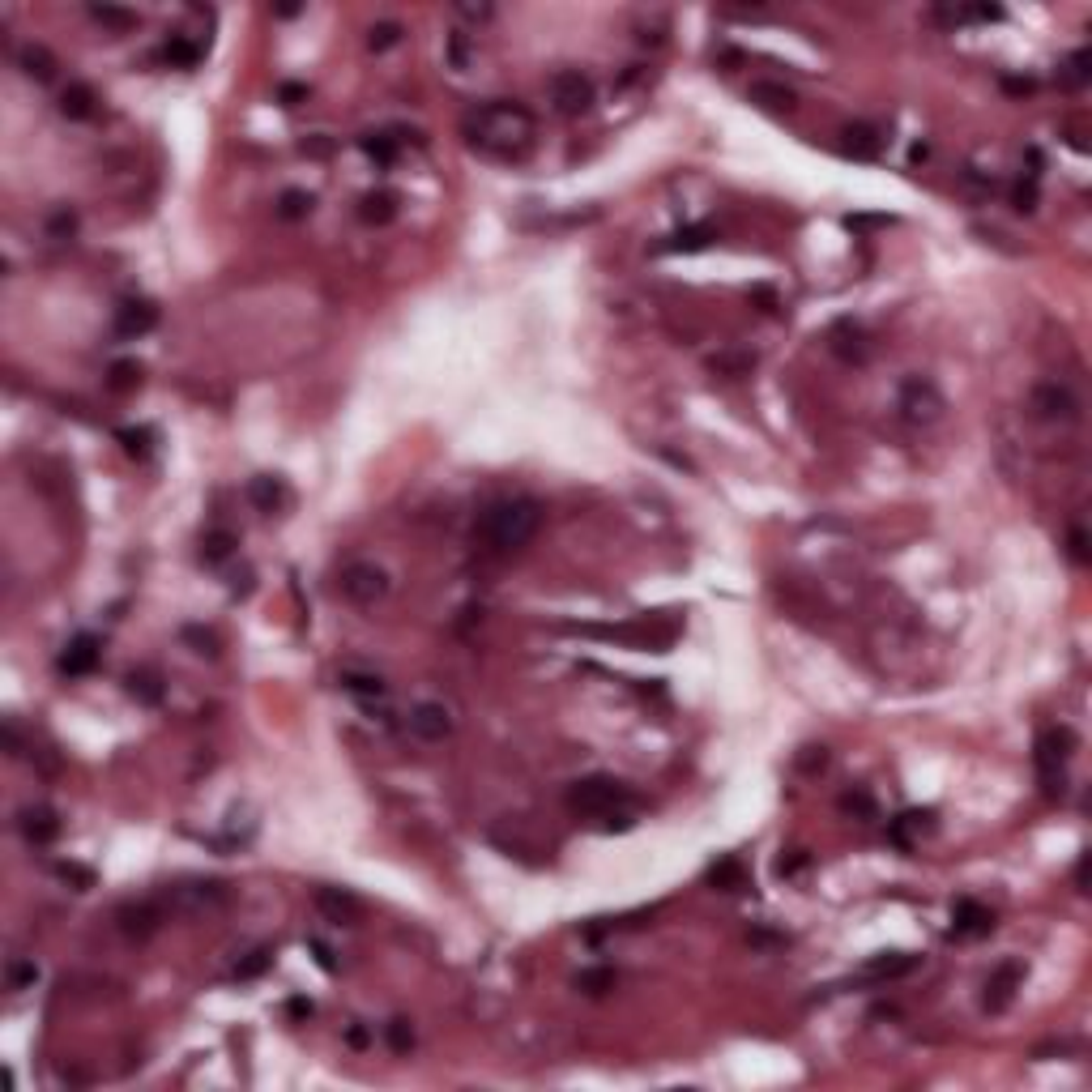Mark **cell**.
Wrapping results in <instances>:
<instances>
[{"label": "cell", "mask_w": 1092, "mask_h": 1092, "mask_svg": "<svg viewBox=\"0 0 1092 1092\" xmlns=\"http://www.w3.org/2000/svg\"><path fill=\"white\" fill-rule=\"evenodd\" d=\"M1067 551H1072L1075 564H1088V534H1084L1080 526H1075L1072 534H1067Z\"/></svg>", "instance_id": "obj_51"}, {"label": "cell", "mask_w": 1092, "mask_h": 1092, "mask_svg": "<svg viewBox=\"0 0 1092 1092\" xmlns=\"http://www.w3.org/2000/svg\"><path fill=\"white\" fill-rule=\"evenodd\" d=\"M278 103H282V107L307 103V85L304 82H282V85H278Z\"/></svg>", "instance_id": "obj_50"}, {"label": "cell", "mask_w": 1092, "mask_h": 1092, "mask_svg": "<svg viewBox=\"0 0 1092 1092\" xmlns=\"http://www.w3.org/2000/svg\"><path fill=\"white\" fill-rule=\"evenodd\" d=\"M448 64L452 69H470V39L465 34H448Z\"/></svg>", "instance_id": "obj_49"}, {"label": "cell", "mask_w": 1092, "mask_h": 1092, "mask_svg": "<svg viewBox=\"0 0 1092 1092\" xmlns=\"http://www.w3.org/2000/svg\"><path fill=\"white\" fill-rule=\"evenodd\" d=\"M95 107H98V98H95V90L85 82H69L64 85V95H60V116L64 120H90L95 116Z\"/></svg>", "instance_id": "obj_22"}, {"label": "cell", "mask_w": 1092, "mask_h": 1092, "mask_svg": "<svg viewBox=\"0 0 1092 1092\" xmlns=\"http://www.w3.org/2000/svg\"><path fill=\"white\" fill-rule=\"evenodd\" d=\"M316 909H320L333 926H355L358 914H363L358 896L346 892V888H320V892H316Z\"/></svg>", "instance_id": "obj_16"}, {"label": "cell", "mask_w": 1092, "mask_h": 1092, "mask_svg": "<svg viewBox=\"0 0 1092 1092\" xmlns=\"http://www.w3.org/2000/svg\"><path fill=\"white\" fill-rule=\"evenodd\" d=\"M18 69L31 77V82H52L60 64H56V56L47 52L43 43H21L18 47Z\"/></svg>", "instance_id": "obj_20"}, {"label": "cell", "mask_w": 1092, "mask_h": 1092, "mask_svg": "<svg viewBox=\"0 0 1092 1092\" xmlns=\"http://www.w3.org/2000/svg\"><path fill=\"white\" fill-rule=\"evenodd\" d=\"M39 982V965L34 960H13L9 965V990H31Z\"/></svg>", "instance_id": "obj_47"}, {"label": "cell", "mask_w": 1092, "mask_h": 1092, "mask_svg": "<svg viewBox=\"0 0 1092 1092\" xmlns=\"http://www.w3.org/2000/svg\"><path fill=\"white\" fill-rule=\"evenodd\" d=\"M1011 205H1016L1020 214H1033V210H1037V176L1020 179L1016 188H1011Z\"/></svg>", "instance_id": "obj_46"}, {"label": "cell", "mask_w": 1092, "mask_h": 1092, "mask_svg": "<svg viewBox=\"0 0 1092 1092\" xmlns=\"http://www.w3.org/2000/svg\"><path fill=\"white\" fill-rule=\"evenodd\" d=\"M158 60L171 64V69H197V64H201V47L192 39H184V34H171V39L162 43Z\"/></svg>", "instance_id": "obj_27"}, {"label": "cell", "mask_w": 1092, "mask_h": 1092, "mask_svg": "<svg viewBox=\"0 0 1092 1092\" xmlns=\"http://www.w3.org/2000/svg\"><path fill=\"white\" fill-rule=\"evenodd\" d=\"M73 231H77V214L73 210H56L52 218H47V235H52V240H69Z\"/></svg>", "instance_id": "obj_48"}, {"label": "cell", "mask_w": 1092, "mask_h": 1092, "mask_svg": "<svg viewBox=\"0 0 1092 1092\" xmlns=\"http://www.w3.org/2000/svg\"><path fill=\"white\" fill-rule=\"evenodd\" d=\"M534 133H538L534 116H529L521 103H508V98L478 107V111L465 120V136H470V146L478 150V154H487V158H500V162H516V158H526L529 150H534Z\"/></svg>", "instance_id": "obj_1"}, {"label": "cell", "mask_w": 1092, "mask_h": 1092, "mask_svg": "<svg viewBox=\"0 0 1092 1092\" xmlns=\"http://www.w3.org/2000/svg\"><path fill=\"white\" fill-rule=\"evenodd\" d=\"M577 990H585V994H606V990H615V968H606V965L580 968V973H577Z\"/></svg>", "instance_id": "obj_39"}, {"label": "cell", "mask_w": 1092, "mask_h": 1092, "mask_svg": "<svg viewBox=\"0 0 1092 1092\" xmlns=\"http://www.w3.org/2000/svg\"><path fill=\"white\" fill-rule=\"evenodd\" d=\"M1088 77H1092V52H1088V47H1075V52L1062 60L1059 82L1067 85V90H1084V85H1088Z\"/></svg>", "instance_id": "obj_28"}, {"label": "cell", "mask_w": 1092, "mask_h": 1092, "mask_svg": "<svg viewBox=\"0 0 1092 1092\" xmlns=\"http://www.w3.org/2000/svg\"><path fill=\"white\" fill-rule=\"evenodd\" d=\"M342 593H346L355 606H376L384 593H389V572L371 559H355V564L342 567Z\"/></svg>", "instance_id": "obj_5"}, {"label": "cell", "mask_w": 1092, "mask_h": 1092, "mask_svg": "<svg viewBox=\"0 0 1092 1092\" xmlns=\"http://www.w3.org/2000/svg\"><path fill=\"white\" fill-rule=\"evenodd\" d=\"M18 832L31 840V845H52V840L60 837V815H56L52 807H43V802L21 807L18 811Z\"/></svg>", "instance_id": "obj_15"}, {"label": "cell", "mask_w": 1092, "mask_h": 1092, "mask_svg": "<svg viewBox=\"0 0 1092 1092\" xmlns=\"http://www.w3.org/2000/svg\"><path fill=\"white\" fill-rule=\"evenodd\" d=\"M708 368L722 371V376H747V371L756 368V358H751V355H738V350H722V355L708 358Z\"/></svg>", "instance_id": "obj_40"}, {"label": "cell", "mask_w": 1092, "mask_h": 1092, "mask_svg": "<svg viewBox=\"0 0 1092 1092\" xmlns=\"http://www.w3.org/2000/svg\"><path fill=\"white\" fill-rule=\"evenodd\" d=\"M994 930V914H990L982 901L965 896V901L952 904V935L956 939H986Z\"/></svg>", "instance_id": "obj_13"}, {"label": "cell", "mask_w": 1092, "mask_h": 1092, "mask_svg": "<svg viewBox=\"0 0 1092 1092\" xmlns=\"http://www.w3.org/2000/svg\"><path fill=\"white\" fill-rule=\"evenodd\" d=\"M124 687H128V696L141 704H162V679H158L154 670H133L124 679Z\"/></svg>", "instance_id": "obj_34"}, {"label": "cell", "mask_w": 1092, "mask_h": 1092, "mask_svg": "<svg viewBox=\"0 0 1092 1092\" xmlns=\"http://www.w3.org/2000/svg\"><path fill=\"white\" fill-rule=\"evenodd\" d=\"M179 636H184V641L192 644V653H201V657H218V636H214V631H205V628H184Z\"/></svg>", "instance_id": "obj_45"}, {"label": "cell", "mask_w": 1092, "mask_h": 1092, "mask_svg": "<svg viewBox=\"0 0 1092 1092\" xmlns=\"http://www.w3.org/2000/svg\"><path fill=\"white\" fill-rule=\"evenodd\" d=\"M935 824V811H904V815L892 819V828H888V837L901 845V850H914V832H926Z\"/></svg>", "instance_id": "obj_25"}, {"label": "cell", "mask_w": 1092, "mask_h": 1092, "mask_svg": "<svg viewBox=\"0 0 1092 1092\" xmlns=\"http://www.w3.org/2000/svg\"><path fill=\"white\" fill-rule=\"evenodd\" d=\"M896 406H901V414L909 422L926 427V422H935L939 414H943V393H939L926 376H909L901 384V401H896Z\"/></svg>", "instance_id": "obj_6"}, {"label": "cell", "mask_w": 1092, "mask_h": 1092, "mask_svg": "<svg viewBox=\"0 0 1092 1092\" xmlns=\"http://www.w3.org/2000/svg\"><path fill=\"white\" fill-rule=\"evenodd\" d=\"M358 150L376 162V167H393L397 162V150H401V141L393 133H363L358 136Z\"/></svg>", "instance_id": "obj_26"}, {"label": "cell", "mask_w": 1092, "mask_h": 1092, "mask_svg": "<svg viewBox=\"0 0 1092 1092\" xmlns=\"http://www.w3.org/2000/svg\"><path fill=\"white\" fill-rule=\"evenodd\" d=\"M342 687H346L350 696H358L363 704L380 700V696L389 692V687H384V679H380V674H371V670H342Z\"/></svg>", "instance_id": "obj_29"}, {"label": "cell", "mask_w": 1092, "mask_h": 1092, "mask_svg": "<svg viewBox=\"0 0 1092 1092\" xmlns=\"http://www.w3.org/2000/svg\"><path fill=\"white\" fill-rule=\"evenodd\" d=\"M845 154L850 158H858V162H871V158H879V150H883V136H879V128H871V124H850L845 128Z\"/></svg>", "instance_id": "obj_21"}, {"label": "cell", "mask_w": 1092, "mask_h": 1092, "mask_svg": "<svg viewBox=\"0 0 1092 1092\" xmlns=\"http://www.w3.org/2000/svg\"><path fill=\"white\" fill-rule=\"evenodd\" d=\"M136 384H141V363L136 358H116L107 368V389L111 393H133Z\"/></svg>", "instance_id": "obj_35"}, {"label": "cell", "mask_w": 1092, "mask_h": 1092, "mask_svg": "<svg viewBox=\"0 0 1092 1092\" xmlns=\"http://www.w3.org/2000/svg\"><path fill=\"white\" fill-rule=\"evenodd\" d=\"M914 965L917 960L914 956H904V952H879L871 965H866V977H901V973H909Z\"/></svg>", "instance_id": "obj_36"}, {"label": "cell", "mask_w": 1092, "mask_h": 1092, "mask_svg": "<svg viewBox=\"0 0 1092 1092\" xmlns=\"http://www.w3.org/2000/svg\"><path fill=\"white\" fill-rule=\"evenodd\" d=\"M307 947H312V956H316V965L325 968V973H333V968H337L333 952H329V947H325V943H320V939H312V943H307Z\"/></svg>", "instance_id": "obj_52"}, {"label": "cell", "mask_w": 1092, "mask_h": 1092, "mask_svg": "<svg viewBox=\"0 0 1092 1092\" xmlns=\"http://www.w3.org/2000/svg\"><path fill=\"white\" fill-rule=\"evenodd\" d=\"M384 1041H389L393 1054L414 1050V1029H410V1020H389V1024H384Z\"/></svg>", "instance_id": "obj_42"}, {"label": "cell", "mask_w": 1092, "mask_h": 1092, "mask_svg": "<svg viewBox=\"0 0 1092 1092\" xmlns=\"http://www.w3.org/2000/svg\"><path fill=\"white\" fill-rule=\"evenodd\" d=\"M538 526H542V508L526 495H516V500H500V504L487 508L483 521H478V538L495 555H513V551L529 546Z\"/></svg>", "instance_id": "obj_2"}, {"label": "cell", "mask_w": 1092, "mask_h": 1092, "mask_svg": "<svg viewBox=\"0 0 1092 1092\" xmlns=\"http://www.w3.org/2000/svg\"><path fill=\"white\" fill-rule=\"evenodd\" d=\"M713 227L708 222H692V227H679V231L670 235V240L662 243V253H704L708 243H713Z\"/></svg>", "instance_id": "obj_23"}, {"label": "cell", "mask_w": 1092, "mask_h": 1092, "mask_svg": "<svg viewBox=\"0 0 1092 1092\" xmlns=\"http://www.w3.org/2000/svg\"><path fill=\"white\" fill-rule=\"evenodd\" d=\"M567 807L577 815H598L615 824V811L631 807V789L615 777H580L577 786L567 789Z\"/></svg>", "instance_id": "obj_3"}, {"label": "cell", "mask_w": 1092, "mask_h": 1092, "mask_svg": "<svg viewBox=\"0 0 1092 1092\" xmlns=\"http://www.w3.org/2000/svg\"><path fill=\"white\" fill-rule=\"evenodd\" d=\"M116 922H120V930H124V939H150L162 926V914H158V904H150V901H141V904H124L116 914Z\"/></svg>", "instance_id": "obj_17"}, {"label": "cell", "mask_w": 1092, "mask_h": 1092, "mask_svg": "<svg viewBox=\"0 0 1092 1092\" xmlns=\"http://www.w3.org/2000/svg\"><path fill=\"white\" fill-rule=\"evenodd\" d=\"M116 440L124 444V452H128V457H136V462L154 452V431H150V427H120Z\"/></svg>", "instance_id": "obj_38"}, {"label": "cell", "mask_w": 1092, "mask_h": 1092, "mask_svg": "<svg viewBox=\"0 0 1092 1092\" xmlns=\"http://www.w3.org/2000/svg\"><path fill=\"white\" fill-rule=\"evenodd\" d=\"M235 546H240V538H235L231 529H210V534L201 538V559H205V564H222V559L235 555Z\"/></svg>", "instance_id": "obj_32"}, {"label": "cell", "mask_w": 1092, "mask_h": 1092, "mask_svg": "<svg viewBox=\"0 0 1092 1092\" xmlns=\"http://www.w3.org/2000/svg\"><path fill=\"white\" fill-rule=\"evenodd\" d=\"M346 1041L355 1046V1050H368V1041H371V1037H368V1029H363V1024H350V1029H346Z\"/></svg>", "instance_id": "obj_57"}, {"label": "cell", "mask_w": 1092, "mask_h": 1092, "mask_svg": "<svg viewBox=\"0 0 1092 1092\" xmlns=\"http://www.w3.org/2000/svg\"><path fill=\"white\" fill-rule=\"evenodd\" d=\"M551 107L559 116H580L593 107V82H589L580 69H564V73L551 77Z\"/></svg>", "instance_id": "obj_7"}, {"label": "cell", "mask_w": 1092, "mask_h": 1092, "mask_svg": "<svg viewBox=\"0 0 1092 1092\" xmlns=\"http://www.w3.org/2000/svg\"><path fill=\"white\" fill-rule=\"evenodd\" d=\"M56 875H60L64 883H73V892H90V888H95V871H85V866H77V862H60Z\"/></svg>", "instance_id": "obj_44"}, {"label": "cell", "mask_w": 1092, "mask_h": 1092, "mask_svg": "<svg viewBox=\"0 0 1092 1092\" xmlns=\"http://www.w3.org/2000/svg\"><path fill=\"white\" fill-rule=\"evenodd\" d=\"M154 325H158V304L154 299H124V304L116 307V337H124V342L146 337Z\"/></svg>", "instance_id": "obj_11"}, {"label": "cell", "mask_w": 1092, "mask_h": 1092, "mask_svg": "<svg viewBox=\"0 0 1092 1092\" xmlns=\"http://www.w3.org/2000/svg\"><path fill=\"white\" fill-rule=\"evenodd\" d=\"M1020 986H1024V965H1020V960H1003V965L986 977V1011H1008Z\"/></svg>", "instance_id": "obj_12"}, {"label": "cell", "mask_w": 1092, "mask_h": 1092, "mask_svg": "<svg viewBox=\"0 0 1092 1092\" xmlns=\"http://www.w3.org/2000/svg\"><path fill=\"white\" fill-rule=\"evenodd\" d=\"M393 43H401V26L397 21H376L368 31V47L371 52H384V47H393Z\"/></svg>", "instance_id": "obj_43"}, {"label": "cell", "mask_w": 1092, "mask_h": 1092, "mask_svg": "<svg viewBox=\"0 0 1092 1092\" xmlns=\"http://www.w3.org/2000/svg\"><path fill=\"white\" fill-rule=\"evenodd\" d=\"M406 725H410V734L422 738V743H440V738L452 734V713L440 700H419L410 708Z\"/></svg>", "instance_id": "obj_9"}, {"label": "cell", "mask_w": 1092, "mask_h": 1092, "mask_svg": "<svg viewBox=\"0 0 1092 1092\" xmlns=\"http://www.w3.org/2000/svg\"><path fill=\"white\" fill-rule=\"evenodd\" d=\"M1033 414H1037L1041 422H1075L1080 419V397H1075L1067 384H1059V380H1046V384H1037L1029 397Z\"/></svg>", "instance_id": "obj_8"}, {"label": "cell", "mask_w": 1092, "mask_h": 1092, "mask_svg": "<svg viewBox=\"0 0 1092 1092\" xmlns=\"http://www.w3.org/2000/svg\"><path fill=\"white\" fill-rule=\"evenodd\" d=\"M708 883H713V888H722V892H743V888H747L743 862H738V858L713 862V866H708Z\"/></svg>", "instance_id": "obj_30"}, {"label": "cell", "mask_w": 1092, "mask_h": 1092, "mask_svg": "<svg viewBox=\"0 0 1092 1092\" xmlns=\"http://www.w3.org/2000/svg\"><path fill=\"white\" fill-rule=\"evenodd\" d=\"M747 95H751V103L768 107V111H794V107H799V95H794L786 82H773V77H756Z\"/></svg>", "instance_id": "obj_19"}, {"label": "cell", "mask_w": 1092, "mask_h": 1092, "mask_svg": "<svg viewBox=\"0 0 1092 1092\" xmlns=\"http://www.w3.org/2000/svg\"><path fill=\"white\" fill-rule=\"evenodd\" d=\"M840 811L853 815V819H862V824L879 819V807H875V799L866 794V789H845V794H840Z\"/></svg>", "instance_id": "obj_37"}, {"label": "cell", "mask_w": 1092, "mask_h": 1092, "mask_svg": "<svg viewBox=\"0 0 1092 1092\" xmlns=\"http://www.w3.org/2000/svg\"><path fill=\"white\" fill-rule=\"evenodd\" d=\"M358 218L371 222V227H384V222L397 218V197H393L389 188L363 192V201H358Z\"/></svg>", "instance_id": "obj_24"}, {"label": "cell", "mask_w": 1092, "mask_h": 1092, "mask_svg": "<svg viewBox=\"0 0 1092 1092\" xmlns=\"http://www.w3.org/2000/svg\"><path fill=\"white\" fill-rule=\"evenodd\" d=\"M248 500H253L256 513L273 516V513H282L291 495H286L282 478H273V474H261V478H253V483H248Z\"/></svg>", "instance_id": "obj_18"}, {"label": "cell", "mask_w": 1092, "mask_h": 1092, "mask_svg": "<svg viewBox=\"0 0 1092 1092\" xmlns=\"http://www.w3.org/2000/svg\"><path fill=\"white\" fill-rule=\"evenodd\" d=\"M90 18H95L98 26H107V31H116V34L136 31V21H141L133 9H124V5H90Z\"/></svg>", "instance_id": "obj_31"}, {"label": "cell", "mask_w": 1092, "mask_h": 1092, "mask_svg": "<svg viewBox=\"0 0 1092 1092\" xmlns=\"http://www.w3.org/2000/svg\"><path fill=\"white\" fill-rule=\"evenodd\" d=\"M316 197L307 188H286L282 197H278V218L282 222H304L307 214H312Z\"/></svg>", "instance_id": "obj_33"}, {"label": "cell", "mask_w": 1092, "mask_h": 1092, "mask_svg": "<svg viewBox=\"0 0 1092 1092\" xmlns=\"http://www.w3.org/2000/svg\"><path fill=\"white\" fill-rule=\"evenodd\" d=\"M751 294H756L760 304H764V312H777V294L768 291V286H756V291H751Z\"/></svg>", "instance_id": "obj_58"}, {"label": "cell", "mask_w": 1092, "mask_h": 1092, "mask_svg": "<svg viewBox=\"0 0 1092 1092\" xmlns=\"http://www.w3.org/2000/svg\"><path fill=\"white\" fill-rule=\"evenodd\" d=\"M1003 90H1008V95H1033L1037 85H1033L1029 77H1003Z\"/></svg>", "instance_id": "obj_54"}, {"label": "cell", "mask_w": 1092, "mask_h": 1092, "mask_svg": "<svg viewBox=\"0 0 1092 1092\" xmlns=\"http://www.w3.org/2000/svg\"><path fill=\"white\" fill-rule=\"evenodd\" d=\"M1072 751H1075V734L1067 730V725H1054V730H1046V734L1037 738L1041 786H1046V794H1050V799H1059V794H1062V768H1067Z\"/></svg>", "instance_id": "obj_4"}, {"label": "cell", "mask_w": 1092, "mask_h": 1092, "mask_svg": "<svg viewBox=\"0 0 1092 1092\" xmlns=\"http://www.w3.org/2000/svg\"><path fill=\"white\" fill-rule=\"evenodd\" d=\"M457 13H462V18H470V21H487L495 9H491V5H457Z\"/></svg>", "instance_id": "obj_55"}, {"label": "cell", "mask_w": 1092, "mask_h": 1092, "mask_svg": "<svg viewBox=\"0 0 1092 1092\" xmlns=\"http://www.w3.org/2000/svg\"><path fill=\"white\" fill-rule=\"evenodd\" d=\"M828 346L840 363H866L871 358V342H866L862 325H853V320H837L828 329Z\"/></svg>", "instance_id": "obj_14"}, {"label": "cell", "mask_w": 1092, "mask_h": 1092, "mask_svg": "<svg viewBox=\"0 0 1092 1092\" xmlns=\"http://www.w3.org/2000/svg\"><path fill=\"white\" fill-rule=\"evenodd\" d=\"M98 657H103V649H98V636H90V631H77L73 641L64 644L56 670H60L64 679H82V674H90L98 666Z\"/></svg>", "instance_id": "obj_10"}, {"label": "cell", "mask_w": 1092, "mask_h": 1092, "mask_svg": "<svg viewBox=\"0 0 1092 1092\" xmlns=\"http://www.w3.org/2000/svg\"><path fill=\"white\" fill-rule=\"evenodd\" d=\"M269 965H273V952H269V947H253V952H248L240 965H235V982H253V977H261Z\"/></svg>", "instance_id": "obj_41"}, {"label": "cell", "mask_w": 1092, "mask_h": 1092, "mask_svg": "<svg viewBox=\"0 0 1092 1092\" xmlns=\"http://www.w3.org/2000/svg\"><path fill=\"white\" fill-rule=\"evenodd\" d=\"M286 1016L291 1020H312V1003H307V998H291V1003H286Z\"/></svg>", "instance_id": "obj_56"}, {"label": "cell", "mask_w": 1092, "mask_h": 1092, "mask_svg": "<svg viewBox=\"0 0 1092 1092\" xmlns=\"http://www.w3.org/2000/svg\"><path fill=\"white\" fill-rule=\"evenodd\" d=\"M807 751H811V756H802V760H799L802 773H815V768L828 764V751H824V747H807Z\"/></svg>", "instance_id": "obj_53"}]
</instances>
